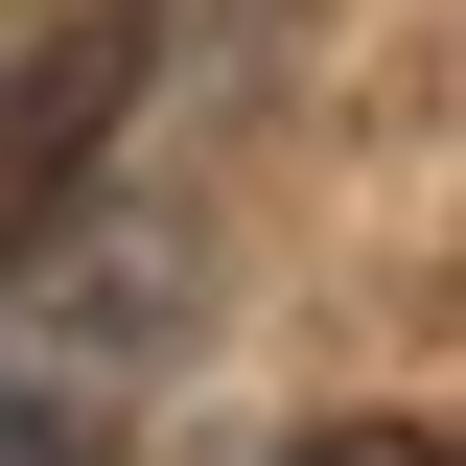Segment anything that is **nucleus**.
<instances>
[{"instance_id": "1", "label": "nucleus", "mask_w": 466, "mask_h": 466, "mask_svg": "<svg viewBox=\"0 0 466 466\" xmlns=\"http://www.w3.org/2000/svg\"><path fill=\"white\" fill-rule=\"evenodd\" d=\"M140 70H164V0H47V24H0V303L70 257V210H94Z\"/></svg>"}]
</instances>
